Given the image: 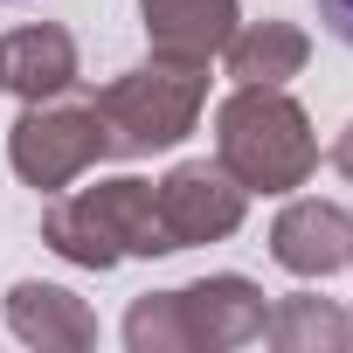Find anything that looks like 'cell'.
Segmentation results:
<instances>
[{
  "mask_svg": "<svg viewBox=\"0 0 353 353\" xmlns=\"http://www.w3.org/2000/svg\"><path fill=\"white\" fill-rule=\"evenodd\" d=\"M332 166H339V173H346V181H353V125L339 132V145H332Z\"/></svg>",
  "mask_w": 353,
  "mask_h": 353,
  "instance_id": "obj_14",
  "label": "cell"
},
{
  "mask_svg": "<svg viewBox=\"0 0 353 353\" xmlns=\"http://www.w3.org/2000/svg\"><path fill=\"white\" fill-rule=\"evenodd\" d=\"M139 14L152 56H181V63H208L236 35V0H139Z\"/></svg>",
  "mask_w": 353,
  "mask_h": 353,
  "instance_id": "obj_8",
  "label": "cell"
},
{
  "mask_svg": "<svg viewBox=\"0 0 353 353\" xmlns=\"http://www.w3.org/2000/svg\"><path fill=\"white\" fill-rule=\"evenodd\" d=\"M0 83L21 90L28 104L63 97L77 83V42L63 28H14L8 42H0Z\"/></svg>",
  "mask_w": 353,
  "mask_h": 353,
  "instance_id": "obj_9",
  "label": "cell"
},
{
  "mask_svg": "<svg viewBox=\"0 0 353 353\" xmlns=\"http://www.w3.org/2000/svg\"><path fill=\"white\" fill-rule=\"evenodd\" d=\"M97 152H104V125H97V104H90V97H83V104L42 97V104H28V111L14 118V139H8L14 173H21L28 188H42V194H56L63 181H77Z\"/></svg>",
  "mask_w": 353,
  "mask_h": 353,
  "instance_id": "obj_5",
  "label": "cell"
},
{
  "mask_svg": "<svg viewBox=\"0 0 353 353\" xmlns=\"http://www.w3.org/2000/svg\"><path fill=\"white\" fill-rule=\"evenodd\" d=\"M222 56H229L236 83H284L305 70V35L291 21H256V28H236L222 42Z\"/></svg>",
  "mask_w": 353,
  "mask_h": 353,
  "instance_id": "obj_11",
  "label": "cell"
},
{
  "mask_svg": "<svg viewBox=\"0 0 353 353\" xmlns=\"http://www.w3.org/2000/svg\"><path fill=\"white\" fill-rule=\"evenodd\" d=\"M8 325L28 339V346H90L97 339V319L70 298V291H56V284H14V298H8Z\"/></svg>",
  "mask_w": 353,
  "mask_h": 353,
  "instance_id": "obj_10",
  "label": "cell"
},
{
  "mask_svg": "<svg viewBox=\"0 0 353 353\" xmlns=\"http://www.w3.org/2000/svg\"><path fill=\"white\" fill-rule=\"evenodd\" d=\"M270 256L298 277H332L353 256V222L332 201H291L270 229Z\"/></svg>",
  "mask_w": 353,
  "mask_h": 353,
  "instance_id": "obj_7",
  "label": "cell"
},
{
  "mask_svg": "<svg viewBox=\"0 0 353 353\" xmlns=\"http://www.w3.org/2000/svg\"><path fill=\"white\" fill-rule=\"evenodd\" d=\"M263 332V291L250 277H201L188 291H159L132 312L125 339L145 353V346H166V339H188V346H236V339H256Z\"/></svg>",
  "mask_w": 353,
  "mask_h": 353,
  "instance_id": "obj_4",
  "label": "cell"
},
{
  "mask_svg": "<svg viewBox=\"0 0 353 353\" xmlns=\"http://www.w3.org/2000/svg\"><path fill=\"white\" fill-rule=\"evenodd\" d=\"M215 152L243 181V194H291L319 166V139L277 83H243L215 111Z\"/></svg>",
  "mask_w": 353,
  "mask_h": 353,
  "instance_id": "obj_1",
  "label": "cell"
},
{
  "mask_svg": "<svg viewBox=\"0 0 353 353\" xmlns=\"http://www.w3.org/2000/svg\"><path fill=\"white\" fill-rule=\"evenodd\" d=\"M319 21H325V35H339L353 49V0H319Z\"/></svg>",
  "mask_w": 353,
  "mask_h": 353,
  "instance_id": "obj_13",
  "label": "cell"
},
{
  "mask_svg": "<svg viewBox=\"0 0 353 353\" xmlns=\"http://www.w3.org/2000/svg\"><path fill=\"white\" fill-rule=\"evenodd\" d=\"M152 194H159V222H166L173 250L215 243V236H229V229L243 222V181H236L229 166H208V159L173 166Z\"/></svg>",
  "mask_w": 353,
  "mask_h": 353,
  "instance_id": "obj_6",
  "label": "cell"
},
{
  "mask_svg": "<svg viewBox=\"0 0 353 353\" xmlns=\"http://www.w3.org/2000/svg\"><path fill=\"white\" fill-rule=\"evenodd\" d=\"M49 250H63L70 263L111 270L118 256H166L173 236H166L159 194L145 181H97L49 208Z\"/></svg>",
  "mask_w": 353,
  "mask_h": 353,
  "instance_id": "obj_3",
  "label": "cell"
},
{
  "mask_svg": "<svg viewBox=\"0 0 353 353\" xmlns=\"http://www.w3.org/2000/svg\"><path fill=\"white\" fill-rule=\"evenodd\" d=\"M346 319L339 312H325L319 298H291L284 312H277V325H270V339L277 346H305V339H325V346H346Z\"/></svg>",
  "mask_w": 353,
  "mask_h": 353,
  "instance_id": "obj_12",
  "label": "cell"
},
{
  "mask_svg": "<svg viewBox=\"0 0 353 353\" xmlns=\"http://www.w3.org/2000/svg\"><path fill=\"white\" fill-rule=\"evenodd\" d=\"M208 97V63H181V56H159L145 70H125L118 83H104L97 125H104V152H159L173 139H188Z\"/></svg>",
  "mask_w": 353,
  "mask_h": 353,
  "instance_id": "obj_2",
  "label": "cell"
}]
</instances>
